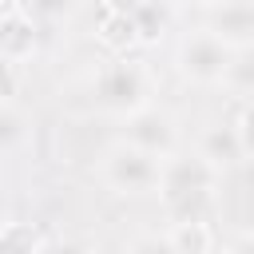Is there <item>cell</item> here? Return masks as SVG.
Returning <instances> with one entry per match:
<instances>
[{
	"mask_svg": "<svg viewBox=\"0 0 254 254\" xmlns=\"http://www.w3.org/2000/svg\"><path fill=\"white\" fill-rule=\"evenodd\" d=\"M218 183H222V171H214L206 159H198V155H171L163 163V175H159V198H163L171 222H179V218H206Z\"/></svg>",
	"mask_w": 254,
	"mask_h": 254,
	"instance_id": "cell-1",
	"label": "cell"
},
{
	"mask_svg": "<svg viewBox=\"0 0 254 254\" xmlns=\"http://www.w3.org/2000/svg\"><path fill=\"white\" fill-rule=\"evenodd\" d=\"M151 95H155V71L147 60H135V56H115L111 64H103L95 75H91V99L99 111L107 115H135L143 107H151Z\"/></svg>",
	"mask_w": 254,
	"mask_h": 254,
	"instance_id": "cell-2",
	"label": "cell"
},
{
	"mask_svg": "<svg viewBox=\"0 0 254 254\" xmlns=\"http://www.w3.org/2000/svg\"><path fill=\"white\" fill-rule=\"evenodd\" d=\"M159 175H163V163L127 147L123 139L111 143L103 155H99V183L111 190V194H123V198H143V194H159Z\"/></svg>",
	"mask_w": 254,
	"mask_h": 254,
	"instance_id": "cell-3",
	"label": "cell"
},
{
	"mask_svg": "<svg viewBox=\"0 0 254 254\" xmlns=\"http://www.w3.org/2000/svg\"><path fill=\"white\" fill-rule=\"evenodd\" d=\"M230 48H222L206 28L190 24L179 44H175V67L187 83L194 87H222V75H226V64H230Z\"/></svg>",
	"mask_w": 254,
	"mask_h": 254,
	"instance_id": "cell-4",
	"label": "cell"
},
{
	"mask_svg": "<svg viewBox=\"0 0 254 254\" xmlns=\"http://www.w3.org/2000/svg\"><path fill=\"white\" fill-rule=\"evenodd\" d=\"M123 143L151 155V159H159V163H167L171 155H179V123H175L171 111L151 103V107L123 119Z\"/></svg>",
	"mask_w": 254,
	"mask_h": 254,
	"instance_id": "cell-5",
	"label": "cell"
},
{
	"mask_svg": "<svg viewBox=\"0 0 254 254\" xmlns=\"http://www.w3.org/2000/svg\"><path fill=\"white\" fill-rule=\"evenodd\" d=\"M194 24L206 28L230 52H250L254 48V4L250 0L202 4V8H194Z\"/></svg>",
	"mask_w": 254,
	"mask_h": 254,
	"instance_id": "cell-6",
	"label": "cell"
},
{
	"mask_svg": "<svg viewBox=\"0 0 254 254\" xmlns=\"http://www.w3.org/2000/svg\"><path fill=\"white\" fill-rule=\"evenodd\" d=\"M40 20L32 16L28 4H0V60L4 64H24L40 52Z\"/></svg>",
	"mask_w": 254,
	"mask_h": 254,
	"instance_id": "cell-7",
	"label": "cell"
},
{
	"mask_svg": "<svg viewBox=\"0 0 254 254\" xmlns=\"http://www.w3.org/2000/svg\"><path fill=\"white\" fill-rule=\"evenodd\" d=\"M198 159H206L214 171H230L234 163H242V143H238V131L234 123H210L202 135H198Z\"/></svg>",
	"mask_w": 254,
	"mask_h": 254,
	"instance_id": "cell-8",
	"label": "cell"
},
{
	"mask_svg": "<svg viewBox=\"0 0 254 254\" xmlns=\"http://www.w3.org/2000/svg\"><path fill=\"white\" fill-rule=\"evenodd\" d=\"M163 234H167L175 254H210L214 250V230H210L206 218H179Z\"/></svg>",
	"mask_w": 254,
	"mask_h": 254,
	"instance_id": "cell-9",
	"label": "cell"
},
{
	"mask_svg": "<svg viewBox=\"0 0 254 254\" xmlns=\"http://www.w3.org/2000/svg\"><path fill=\"white\" fill-rule=\"evenodd\" d=\"M179 16V8H159V4H127V20H131V36L135 44H155L167 24Z\"/></svg>",
	"mask_w": 254,
	"mask_h": 254,
	"instance_id": "cell-10",
	"label": "cell"
},
{
	"mask_svg": "<svg viewBox=\"0 0 254 254\" xmlns=\"http://www.w3.org/2000/svg\"><path fill=\"white\" fill-rule=\"evenodd\" d=\"M222 91L234 95L242 107H254V48L230 56L226 75H222Z\"/></svg>",
	"mask_w": 254,
	"mask_h": 254,
	"instance_id": "cell-11",
	"label": "cell"
},
{
	"mask_svg": "<svg viewBox=\"0 0 254 254\" xmlns=\"http://www.w3.org/2000/svg\"><path fill=\"white\" fill-rule=\"evenodd\" d=\"M44 250V238L24 226V222H4L0 226V254H40Z\"/></svg>",
	"mask_w": 254,
	"mask_h": 254,
	"instance_id": "cell-12",
	"label": "cell"
},
{
	"mask_svg": "<svg viewBox=\"0 0 254 254\" xmlns=\"http://www.w3.org/2000/svg\"><path fill=\"white\" fill-rule=\"evenodd\" d=\"M99 40H103V44H111V48H127V44H135V36H131V20H127V8H123V4L103 8Z\"/></svg>",
	"mask_w": 254,
	"mask_h": 254,
	"instance_id": "cell-13",
	"label": "cell"
},
{
	"mask_svg": "<svg viewBox=\"0 0 254 254\" xmlns=\"http://www.w3.org/2000/svg\"><path fill=\"white\" fill-rule=\"evenodd\" d=\"M24 139H28V119H24V111H16L12 103H4V107H0V155L20 151Z\"/></svg>",
	"mask_w": 254,
	"mask_h": 254,
	"instance_id": "cell-14",
	"label": "cell"
},
{
	"mask_svg": "<svg viewBox=\"0 0 254 254\" xmlns=\"http://www.w3.org/2000/svg\"><path fill=\"white\" fill-rule=\"evenodd\" d=\"M123 254H175V250H171V242H167L163 230H139V234L123 246Z\"/></svg>",
	"mask_w": 254,
	"mask_h": 254,
	"instance_id": "cell-15",
	"label": "cell"
},
{
	"mask_svg": "<svg viewBox=\"0 0 254 254\" xmlns=\"http://www.w3.org/2000/svg\"><path fill=\"white\" fill-rule=\"evenodd\" d=\"M234 131H238V143H242V159H254V107H242L238 111Z\"/></svg>",
	"mask_w": 254,
	"mask_h": 254,
	"instance_id": "cell-16",
	"label": "cell"
},
{
	"mask_svg": "<svg viewBox=\"0 0 254 254\" xmlns=\"http://www.w3.org/2000/svg\"><path fill=\"white\" fill-rule=\"evenodd\" d=\"M40 254H99V246H91L83 238H56V242H44Z\"/></svg>",
	"mask_w": 254,
	"mask_h": 254,
	"instance_id": "cell-17",
	"label": "cell"
},
{
	"mask_svg": "<svg viewBox=\"0 0 254 254\" xmlns=\"http://www.w3.org/2000/svg\"><path fill=\"white\" fill-rule=\"evenodd\" d=\"M12 95H16V67L0 60V107L12 103Z\"/></svg>",
	"mask_w": 254,
	"mask_h": 254,
	"instance_id": "cell-18",
	"label": "cell"
},
{
	"mask_svg": "<svg viewBox=\"0 0 254 254\" xmlns=\"http://www.w3.org/2000/svg\"><path fill=\"white\" fill-rule=\"evenodd\" d=\"M226 254H254V230H246V234H238L230 246H226Z\"/></svg>",
	"mask_w": 254,
	"mask_h": 254,
	"instance_id": "cell-19",
	"label": "cell"
},
{
	"mask_svg": "<svg viewBox=\"0 0 254 254\" xmlns=\"http://www.w3.org/2000/svg\"><path fill=\"white\" fill-rule=\"evenodd\" d=\"M210 254H226V250H210Z\"/></svg>",
	"mask_w": 254,
	"mask_h": 254,
	"instance_id": "cell-20",
	"label": "cell"
}]
</instances>
